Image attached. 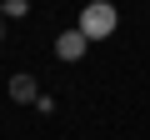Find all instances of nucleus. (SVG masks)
Returning <instances> with one entry per match:
<instances>
[{
    "label": "nucleus",
    "mask_w": 150,
    "mask_h": 140,
    "mask_svg": "<svg viewBox=\"0 0 150 140\" xmlns=\"http://www.w3.org/2000/svg\"><path fill=\"white\" fill-rule=\"evenodd\" d=\"M115 25H120V15H115V5H105V0H90V5L80 10V30L85 40H105V35H115Z\"/></svg>",
    "instance_id": "obj_1"
},
{
    "label": "nucleus",
    "mask_w": 150,
    "mask_h": 140,
    "mask_svg": "<svg viewBox=\"0 0 150 140\" xmlns=\"http://www.w3.org/2000/svg\"><path fill=\"white\" fill-rule=\"evenodd\" d=\"M85 50H90V40H85L80 30H60V35H55V55H60V60H80Z\"/></svg>",
    "instance_id": "obj_2"
},
{
    "label": "nucleus",
    "mask_w": 150,
    "mask_h": 140,
    "mask_svg": "<svg viewBox=\"0 0 150 140\" xmlns=\"http://www.w3.org/2000/svg\"><path fill=\"white\" fill-rule=\"evenodd\" d=\"M10 100H20V105H35V100H40V85H35V75H10Z\"/></svg>",
    "instance_id": "obj_3"
},
{
    "label": "nucleus",
    "mask_w": 150,
    "mask_h": 140,
    "mask_svg": "<svg viewBox=\"0 0 150 140\" xmlns=\"http://www.w3.org/2000/svg\"><path fill=\"white\" fill-rule=\"evenodd\" d=\"M30 5H25V0H5V5H0V15H10V20H20Z\"/></svg>",
    "instance_id": "obj_4"
}]
</instances>
